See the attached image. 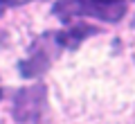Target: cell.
<instances>
[{"label":"cell","mask_w":135,"mask_h":124,"mask_svg":"<svg viewBox=\"0 0 135 124\" xmlns=\"http://www.w3.org/2000/svg\"><path fill=\"white\" fill-rule=\"evenodd\" d=\"M52 14L63 23H72L79 16H95L106 23H117L126 14V0H56Z\"/></svg>","instance_id":"1"},{"label":"cell","mask_w":135,"mask_h":124,"mask_svg":"<svg viewBox=\"0 0 135 124\" xmlns=\"http://www.w3.org/2000/svg\"><path fill=\"white\" fill-rule=\"evenodd\" d=\"M45 106H47V90H45L43 84H36V86H27L20 88L14 97V120L20 124H34L38 122L41 115H43Z\"/></svg>","instance_id":"2"},{"label":"cell","mask_w":135,"mask_h":124,"mask_svg":"<svg viewBox=\"0 0 135 124\" xmlns=\"http://www.w3.org/2000/svg\"><path fill=\"white\" fill-rule=\"evenodd\" d=\"M65 25H68L65 29L54 34V43L61 45V48H68V50H77L88 36L97 34V29L92 25L81 23V20H77V23H65Z\"/></svg>","instance_id":"3"},{"label":"cell","mask_w":135,"mask_h":124,"mask_svg":"<svg viewBox=\"0 0 135 124\" xmlns=\"http://www.w3.org/2000/svg\"><path fill=\"white\" fill-rule=\"evenodd\" d=\"M50 63H52L50 54L45 52L43 48H38L36 52H32L27 59H23V61L18 63V70H20V75H23L25 79H32V77H41L43 72H47Z\"/></svg>","instance_id":"4"},{"label":"cell","mask_w":135,"mask_h":124,"mask_svg":"<svg viewBox=\"0 0 135 124\" xmlns=\"http://www.w3.org/2000/svg\"><path fill=\"white\" fill-rule=\"evenodd\" d=\"M0 99H2V88H0Z\"/></svg>","instance_id":"5"}]
</instances>
